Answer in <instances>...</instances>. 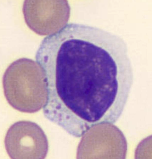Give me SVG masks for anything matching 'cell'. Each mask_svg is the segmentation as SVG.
I'll use <instances>...</instances> for the list:
<instances>
[{"label":"cell","instance_id":"obj_4","mask_svg":"<svg viewBox=\"0 0 152 159\" xmlns=\"http://www.w3.org/2000/svg\"><path fill=\"white\" fill-rule=\"evenodd\" d=\"M5 148L11 159L45 158L49 148L47 138L37 124L18 121L9 128L4 140Z\"/></svg>","mask_w":152,"mask_h":159},{"label":"cell","instance_id":"obj_3","mask_svg":"<svg viewBox=\"0 0 152 159\" xmlns=\"http://www.w3.org/2000/svg\"><path fill=\"white\" fill-rule=\"evenodd\" d=\"M77 159H125L128 144L124 135L113 123L92 126L82 136Z\"/></svg>","mask_w":152,"mask_h":159},{"label":"cell","instance_id":"obj_1","mask_svg":"<svg viewBox=\"0 0 152 159\" xmlns=\"http://www.w3.org/2000/svg\"><path fill=\"white\" fill-rule=\"evenodd\" d=\"M36 58L46 83L43 113L51 122L82 134L97 124H114L120 118L134 77L121 37L69 23L43 39Z\"/></svg>","mask_w":152,"mask_h":159},{"label":"cell","instance_id":"obj_2","mask_svg":"<svg viewBox=\"0 0 152 159\" xmlns=\"http://www.w3.org/2000/svg\"><path fill=\"white\" fill-rule=\"evenodd\" d=\"M3 85L7 101L19 111L34 113L46 104L45 76L33 60L23 58L11 63L3 75Z\"/></svg>","mask_w":152,"mask_h":159},{"label":"cell","instance_id":"obj_5","mask_svg":"<svg viewBox=\"0 0 152 159\" xmlns=\"http://www.w3.org/2000/svg\"><path fill=\"white\" fill-rule=\"evenodd\" d=\"M23 12L30 30L46 35L54 34L65 26L69 18L70 8L65 1L26 0Z\"/></svg>","mask_w":152,"mask_h":159}]
</instances>
